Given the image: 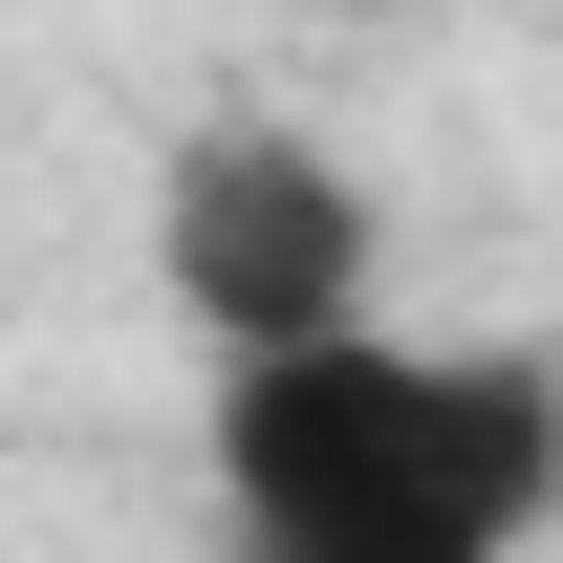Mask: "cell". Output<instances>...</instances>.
Instances as JSON below:
<instances>
[{
    "label": "cell",
    "mask_w": 563,
    "mask_h": 563,
    "mask_svg": "<svg viewBox=\"0 0 563 563\" xmlns=\"http://www.w3.org/2000/svg\"><path fill=\"white\" fill-rule=\"evenodd\" d=\"M152 239H174V303H196L217 368H303L368 325V174L303 131H196Z\"/></svg>",
    "instance_id": "2"
},
{
    "label": "cell",
    "mask_w": 563,
    "mask_h": 563,
    "mask_svg": "<svg viewBox=\"0 0 563 563\" xmlns=\"http://www.w3.org/2000/svg\"><path fill=\"white\" fill-rule=\"evenodd\" d=\"M217 520L239 563H520L563 520V368L390 347V325L217 368Z\"/></svg>",
    "instance_id": "1"
}]
</instances>
